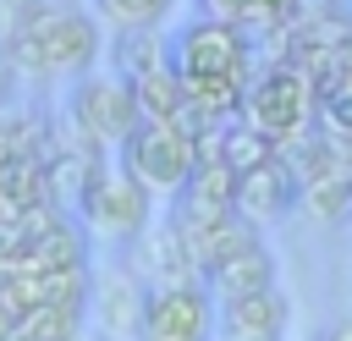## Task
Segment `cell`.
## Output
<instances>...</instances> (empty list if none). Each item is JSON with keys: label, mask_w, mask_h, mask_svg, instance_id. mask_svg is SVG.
Listing matches in <instances>:
<instances>
[{"label": "cell", "mask_w": 352, "mask_h": 341, "mask_svg": "<svg viewBox=\"0 0 352 341\" xmlns=\"http://www.w3.org/2000/svg\"><path fill=\"white\" fill-rule=\"evenodd\" d=\"M236 121H248L258 138L275 143V154H286L319 126V94L297 66H264L248 82V99H242Z\"/></svg>", "instance_id": "obj_1"}, {"label": "cell", "mask_w": 352, "mask_h": 341, "mask_svg": "<svg viewBox=\"0 0 352 341\" xmlns=\"http://www.w3.org/2000/svg\"><path fill=\"white\" fill-rule=\"evenodd\" d=\"M11 55L28 72H82L99 55V28L77 11H50L38 6L28 16V28L11 38Z\"/></svg>", "instance_id": "obj_2"}, {"label": "cell", "mask_w": 352, "mask_h": 341, "mask_svg": "<svg viewBox=\"0 0 352 341\" xmlns=\"http://www.w3.org/2000/svg\"><path fill=\"white\" fill-rule=\"evenodd\" d=\"M198 165V143L182 126H160V121H138V132L121 143V170L154 198V192H182L187 176Z\"/></svg>", "instance_id": "obj_3"}, {"label": "cell", "mask_w": 352, "mask_h": 341, "mask_svg": "<svg viewBox=\"0 0 352 341\" xmlns=\"http://www.w3.org/2000/svg\"><path fill=\"white\" fill-rule=\"evenodd\" d=\"M170 66L176 77H248L253 66V38L236 22H214V16H192L176 44H170Z\"/></svg>", "instance_id": "obj_4"}, {"label": "cell", "mask_w": 352, "mask_h": 341, "mask_svg": "<svg viewBox=\"0 0 352 341\" xmlns=\"http://www.w3.org/2000/svg\"><path fill=\"white\" fill-rule=\"evenodd\" d=\"M209 336H214V297L204 280L143 292L138 341H209Z\"/></svg>", "instance_id": "obj_5"}, {"label": "cell", "mask_w": 352, "mask_h": 341, "mask_svg": "<svg viewBox=\"0 0 352 341\" xmlns=\"http://www.w3.org/2000/svg\"><path fill=\"white\" fill-rule=\"evenodd\" d=\"M72 121L82 132V143L99 154V143H126L138 132V104H132V88L110 72V77H82L72 88Z\"/></svg>", "instance_id": "obj_6"}, {"label": "cell", "mask_w": 352, "mask_h": 341, "mask_svg": "<svg viewBox=\"0 0 352 341\" xmlns=\"http://www.w3.org/2000/svg\"><path fill=\"white\" fill-rule=\"evenodd\" d=\"M82 220L94 231H110V236H138L148 231V192L121 170V165H99L94 187L82 192Z\"/></svg>", "instance_id": "obj_7"}, {"label": "cell", "mask_w": 352, "mask_h": 341, "mask_svg": "<svg viewBox=\"0 0 352 341\" xmlns=\"http://www.w3.org/2000/svg\"><path fill=\"white\" fill-rule=\"evenodd\" d=\"M297 204H302V182H297L292 160H280V154H275L270 165H258V170L236 176V214H242L248 226L286 220Z\"/></svg>", "instance_id": "obj_8"}, {"label": "cell", "mask_w": 352, "mask_h": 341, "mask_svg": "<svg viewBox=\"0 0 352 341\" xmlns=\"http://www.w3.org/2000/svg\"><path fill=\"white\" fill-rule=\"evenodd\" d=\"M286 319H292V302L280 297V286H275V292H253V297L214 302V324H220V336H231V341H280Z\"/></svg>", "instance_id": "obj_9"}, {"label": "cell", "mask_w": 352, "mask_h": 341, "mask_svg": "<svg viewBox=\"0 0 352 341\" xmlns=\"http://www.w3.org/2000/svg\"><path fill=\"white\" fill-rule=\"evenodd\" d=\"M170 226H176V220H170ZM176 231H182V248H187V258H192L198 280H204L214 264H226L231 253H242V248L264 242V236H258V226H248L242 214H226V220H209V226H176Z\"/></svg>", "instance_id": "obj_10"}, {"label": "cell", "mask_w": 352, "mask_h": 341, "mask_svg": "<svg viewBox=\"0 0 352 341\" xmlns=\"http://www.w3.org/2000/svg\"><path fill=\"white\" fill-rule=\"evenodd\" d=\"M204 286H209V297H214V302L253 297V292H275V253H270L264 242H253V248L231 253L226 264H214V270L204 275Z\"/></svg>", "instance_id": "obj_11"}, {"label": "cell", "mask_w": 352, "mask_h": 341, "mask_svg": "<svg viewBox=\"0 0 352 341\" xmlns=\"http://www.w3.org/2000/svg\"><path fill=\"white\" fill-rule=\"evenodd\" d=\"M138 270H143L154 286H192V280H198V270H192V258H187V248H182V231H176L170 220L138 231Z\"/></svg>", "instance_id": "obj_12"}, {"label": "cell", "mask_w": 352, "mask_h": 341, "mask_svg": "<svg viewBox=\"0 0 352 341\" xmlns=\"http://www.w3.org/2000/svg\"><path fill=\"white\" fill-rule=\"evenodd\" d=\"M99 165L104 160L88 154V148H55V154H44V170H38L44 204H82V192L99 176Z\"/></svg>", "instance_id": "obj_13"}, {"label": "cell", "mask_w": 352, "mask_h": 341, "mask_svg": "<svg viewBox=\"0 0 352 341\" xmlns=\"http://www.w3.org/2000/svg\"><path fill=\"white\" fill-rule=\"evenodd\" d=\"M110 66H116L121 82H138V77L170 66V50H165L160 28H121V33L110 38Z\"/></svg>", "instance_id": "obj_14"}, {"label": "cell", "mask_w": 352, "mask_h": 341, "mask_svg": "<svg viewBox=\"0 0 352 341\" xmlns=\"http://www.w3.org/2000/svg\"><path fill=\"white\" fill-rule=\"evenodd\" d=\"M126 88H132L138 121H160V126H176V121L187 116V94H182V77H176V66H160V72H148V77L126 82Z\"/></svg>", "instance_id": "obj_15"}, {"label": "cell", "mask_w": 352, "mask_h": 341, "mask_svg": "<svg viewBox=\"0 0 352 341\" xmlns=\"http://www.w3.org/2000/svg\"><path fill=\"white\" fill-rule=\"evenodd\" d=\"M143 292L132 275H110L99 280V319L110 336H138V319H143Z\"/></svg>", "instance_id": "obj_16"}, {"label": "cell", "mask_w": 352, "mask_h": 341, "mask_svg": "<svg viewBox=\"0 0 352 341\" xmlns=\"http://www.w3.org/2000/svg\"><path fill=\"white\" fill-rule=\"evenodd\" d=\"M270 160H275V143L258 138L248 121H226V126H220V165H226L231 176H248V170H258V165H270Z\"/></svg>", "instance_id": "obj_17"}, {"label": "cell", "mask_w": 352, "mask_h": 341, "mask_svg": "<svg viewBox=\"0 0 352 341\" xmlns=\"http://www.w3.org/2000/svg\"><path fill=\"white\" fill-rule=\"evenodd\" d=\"M72 336H82V308L38 302V308L16 314V341H72Z\"/></svg>", "instance_id": "obj_18"}, {"label": "cell", "mask_w": 352, "mask_h": 341, "mask_svg": "<svg viewBox=\"0 0 352 341\" xmlns=\"http://www.w3.org/2000/svg\"><path fill=\"white\" fill-rule=\"evenodd\" d=\"M302 204H308L319 220H346V214H352V176H319V182H302Z\"/></svg>", "instance_id": "obj_19"}, {"label": "cell", "mask_w": 352, "mask_h": 341, "mask_svg": "<svg viewBox=\"0 0 352 341\" xmlns=\"http://www.w3.org/2000/svg\"><path fill=\"white\" fill-rule=\"evenodd\" d=\"M94 6H99V16H110L116 33H121V28H160L176 0H94Z\"/></svg>", "instance_id": "obj_20"}, {"label": "cell", "mask_w": 352, "mask_h": 341, "mask_svg": "<svg viewBox=\"0 0 352 341\" xmlns=\"http://www.w3.org/2000/svg\"><path fill=\"white\" fill-rule=\"evenodd\" d=\"M198 6H204V16H214V22H236L248 0H198Z\"/></svg>", "instance_id": "obj_21"}, {"label": "cell", "mask_w": 352, "mask_h": 341, "mask_svg": "<svg viewBox=\"0 0 352 341\" xmlns=\"http://www.w3.org/2000/svg\"><path fill=\"white\" fill-rule=\"evenodd\" d=\"M319 341H352V319H336L330 330H319Z\"/></svg>", "instance_id": "obj_22"}, {"label": "cell", "mask_w": 352, "mask_h": 341, "mask_svg": "<svg viewBox=\"0 0 352 341\" xmlns=\"http://www.w3.org/2000/svg\"><path fill=\"white\" fill-rule=\"evenodd\" d=\"M0 341H16V319H11L6 308H0Z\"/></svg>", "instance_id": "obj_23"}, {"label": "cell", "mask_w": 352, "mask_h": 341, "mask_svg": "<svg viewBox=\"0 0 352 341\" xmlns=\"http://www.w3.org/2000/svg\"><path fill=\"white\" fill-rule=\"evenodd\" d=\"M280 6H297V0H280Z\"/></svg>", "instance_id": "obj_24"}, {"label": "cell", "mask_w": 352, "mask_h": 341, "mask_svg": "<svg viewBox=\"0 0 352 341\" xmlns=\"http://www.w3.org/2000/svg\"><path fill=\"white\" fill-rule=\"evenodd\" d=\"M220 341H231V336H220Z\"/></svg>", "instance_id": "obj_25"}]
</instances>
